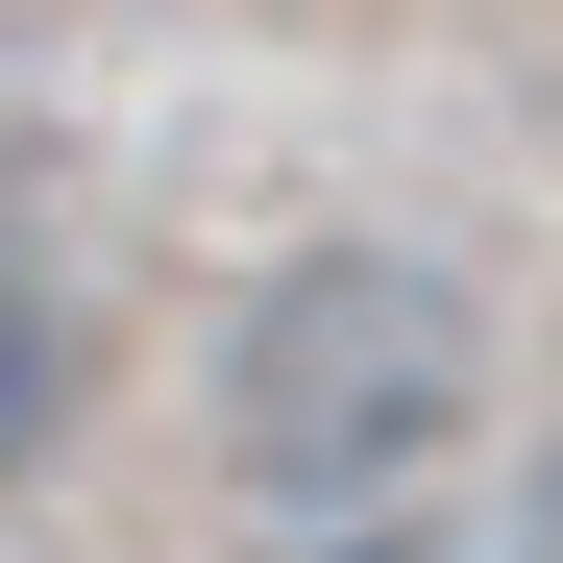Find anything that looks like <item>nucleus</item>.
<instances>
[{
	"instance_id": "nucleus-2",
	"label": "nucleus",
	"mask_w": 563,
	"mask_h": 563,
	"mask_svg": "<svg viewBox=\"0 0 563 563\" xmlns=\"http://www.w3.org/2000/svg\"><path fill=\"white\" fill-rule=\"evenodd\" d=\"M515 539H539V563H563V465H539V490H515Z\"/></svg>"
},
{
	"instance_id": "nucleus-1",
	"label": "nucleus",
	"mask_w": 563,
	"mask_h": 563,
	"mask_svg": "<svg viewBox=\"0 0 563 563\" xmlns=\"http://www.w3.org/2000/svg\"><path fill=\"white\" fill-rule=\"evenodd\" d=\"M465 393H490V319H465V269H417V245H295L221 319V465H245L269 515H393V490H441Z\"/></svg>"
}]
</instances>
